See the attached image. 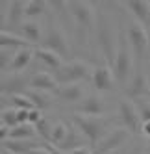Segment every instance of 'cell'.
Masks as SVG:
<instances>
[{
  "label": "cell",
  "mask_w": 150,
  "mask_h": 154,
  "mask_svg": "<svg viewBox=\"0 0 150 154\" xmlns=\"http://www.w3.org/2000/svg\"><path fill=\"white\" fill-rule=\"evenodd\" d=\"M9 137V126L0 125V141H6Z\"/></svg>",
  "instance_id": "e575fe53"
},
{
  "label": "cell",
  "mask_w": 150,
  "mask_h": 154,
  "mask_svg": "<svg viewBox=\"0 0 150 154\" xmlns=\"http://www.w3.org/2000/svg\"><path fill=\"white\" fill-rule=\"evenodd\" d=\"M35 58V48H32L30 45L28 47H20V48H15V52H13V58H11V61H9V69L11 71H22V69H26L28 65H30V61Z\"/></svg>",
  "instance_id": "8fae6325"
},
{
  "label": "cell",
  "mask_w": 150,
  "mask_h": 154,
  "mask_svg": "<svg viewBox=\"0 0 150 154\" xmlns=\"http://www.w3.org/2000/svg\"><path fill=\"white\" fill-rule=\"evenodd\" d=\"M41 119H43V113H41L39 108H32V109H28V123H30V125L35 126Z\"/></svg>",
  "instance_id": "f546056e"
},
{
  "label": "cell",
  "mask_w": 150,
  "mask_h": 154,
  "mask_svg": "<svg viewBox=\"0 0 150 154\" xmlns=\"http://www.w3.org/2000/svg\"><path fill=\"white\" fill-rule=\"evenodd\" d=\"M26 95L32 98L34 106H35V108H39V109H45V108H48V106L52 104V98H50V95H46V91L34 89V87H32V91H28Z\"/></svg>",
  "instance_id": "603a6c76"
},
{
  "label": "cell",
  "mask_w": 150,
  "mask_h": 154,
  "mask_svg": "<svg viewBox=\"0 0 150 154\" xmlns=\"http://www.w3.org/2000/svg\"><path fill=\"white\" fill-rule=\"evenodd\" d=\"M106 112V104L98 95H89L83 97L80 104H78V113H85V115H104Z\"/></svg>",
  "instance_id": "7c38bea8"
},
{
  "label": "cell",
  "mask_w": 150,
  "mask_h": 154,
  "mask_svg": "<svg viewBox=\"0 0 150 154\" xmlns=\"http://www.w3.org/2000/svg\"><path fill=\"white\" fill-rule=\"evenodd\" d=\"M91 74V65L85 63L83 60H74L58 69V80L59 84H70V82H80Z\"/></svg>",
  "instance_id": "3957f363"
},
{
  "label": "cell",
  "mask_w": 150,
  "mask_h": 154,
  "mask_svg": "<svg viewBox=\"0 0 150 154\" xmlns=\"http://www.w3.org/2000/svg\"><path fill=\"white\" fill-rule=\"evenodd\" d=\"M8 23V13H4V11H0V30H2V26Z\"/></svg>",
  "instance_id": "8d00e7d4"
},
{
  "label": "cell",
  "mask_w": 150,
  "mask_h": 154,
  "mask_svg": "<svg viewBox=\"0 0 150 154\" xmlns=\"http://www.w3.org/2000/svg\"><path fill=\"white\" fill-rule=\"evenodd\" d=\"M110 2H113V0H110Z\"/></svg>",
  "instance_id": "b9f144b4"
},
{
  "label": "cell",
  "mask_w": 150,
  "mask_h": 154,
  "mask_svg": "<svg viewBox=\"0 0 150 154\" xmlns=\"http://www.w3.org/2000/svg\"><path fill=\"white\" fill-rule=\"evenodd\" d=\"M13 54L9 52V48H0V69L9 67V61H11Z\"/></svg>",
  "instance_id": "f1b7e54d"
},
{
  "label": "cell",
  "mask_w": 150,
  "mask_h": 154,
  "mask_svg": "<svg viewBox=\"0 0 150 154\" xmlns=\"http://www.w3.org/2000/svg\"><path fill=\"white\" fill-rule=\"evenodd\" d=\"M0 154H19V152H13V150H9V149L2 147V149H0Z\"/></svg>",
  "instance_id": "f35d334b"
},
{
  "label": "cell",
  "mask_w": 150,
  "mask_h": 154,
  "mask_svg": "<svg viewBox=\"0 0 150 154\" xmlns=\"http://www.w3.org/2000/svg\"><path fill=\"white\" fill-rule=\"evenodd\" d=\"M35 134H37L35 126L30 123H19L9 128V137L11 139H34Z\"/></svg>",
  "instance_id": "d6986e66"
},
{
  "label": "cell",
  "mask_w": 150,
  "mask_h": 154,
  "mask_svg": "<svg viewBox=\"0 0 150 154\" xmlns=\"http://www.w3.org/2000/svg\"><path fill=\"white\" fill-rule=\"evenodd\" d=\"M115 84V72L108 65H98L93 69V85L98 91H108Z\"/></svg>",
  "instance_id": "30bf717a"
},
{
  "label": "cell",
  "mask_w": 150,
  "mask_h": 154,
  "mask_svg": "<svg viewBox=\"0 0 150 154\" xmlns=\"http://www.w3.org/2000/svg\"><path fill=\"white\" fill-rule=\"evenodd\" d=\"M150 93V84H148V78H146V74L139 71L135 76H134V80L130 82V85H128V95H130L132 98H141L145 95Z\"/></svg>",
  "instance_id": "9a60e30c"
},
{
  "label": "cell",
  "mask_w": 150,
  "mask_h": 154,
  "mask_svg": "<svg viewBox=\"0 0 150 154\" xmlns=\"http://www.w3.org/2000/svg\"><path fill=\"white\" fill-rule=\"evenodd\" d=\"M28 154H52V152L48 150V147H39V145H37V147L32 149Z\"/></svg>",
  "instance_id": "836d02e7"
},
{
  "label": "cell",
  "mask_w": 150,
  "mask_h": 154,
  "mask_svg": "<svg viewBox=\"0 0 150 154\" xmlns=\"http://www.w3.org/2000/svg\"><path fill=\"white\" fill-rule=\"evenodd\" d=\"M6 13H8V24L9 26L20 24L22 23V17H24V2L22 0H13Z\"/></svg>",
  "instance_id": "7402d4cb"
},
{
  "label": "cell",
  "mask_w": 150,
  "mask_h": 154,
  "mask_svg": "<svg viewBox=\"0 0 150 154\" xmlns=\"http://www.w3.org/2000/svg\"><path fill=\"white\" fill-rule=\"evenodd\" d=\"M141 134H145V136L150 137V121H143V125H141Z\"/></svg>",
  "instance_id": "d590c367"
},
{
  "label": "cell",
  "mask_w": 150,
  "mask_h": 154,
  "mask_svg": "<svg viewBox=\"0 0 150 154\" xmlns=\"http://www.w3.org/2000/svg\"><path fill=\"white\" fill-rule=\"evenodd\" d=\"M74 125L80 128V132L87 137L91 143H98L102 139L106 121L102 115H85V113H74Z\"/></svg>",
  "instance_id": "7a4b0ae2"
},
{
  "label": "cell",
  "mask_w": 150,
  "mask_h": 154,
  "mask_svg": "<svg viewBox=\"0 0 150 154\" xmlns=\"http://www.w3.org/2000/svg\"><path fill=\"white\" fill-rule=\"evenodd\" d=\"M43 43H45L46 48L56 50L58 54H61L63 58L69 56V43H67V37H65V34L59 30L58 24H50V26H48L46 35L43 37Z\"/></svg>",
  "instance_id": "52a82bcc"
},
{
  "label": "cell",
  "mask_w": 150,
  "mask_h": 154,
  "mask_svg": "<svg viewBox=\"0 0 150 154\" xmlns=\"http://www.w3.org/2000/svg\"><path fill=\"white\" fill-rule=\"evenodd\" d=\"M8 102H9V98H8V97H6L4 93H0V108H4V106H6Z\"/></svg>",
  "instance_id": "74e56055"
},
{
  "label": "cell",
  "mask_w": 150,
  "mask_h": 154,
  "mask_svg": "<svg viewBox=\"0 0 150 154\" xmlns=\"http://www.w3.org/2000/svg\"><path fill=\"white\" fill-rule=\"evenodd\" d=\"M48 0H28L24 2V15L26 17H37L46 11Z\"/></svg>",
  "instance_id": "cb8c5ba5"
},
{
  "label": "cell",
  "mask_w": 150,
  "mask_h": 154,
  "mask_svg": "<svg viewBox=\"0 0 150 154\" xmlns=\"http://www.w3.org/2000/svg\"><path fill=\"white\" fill-rule=\"evenodd\" d=\"M30 43L17 34H9V32L0 30V48H20V47H28Z\"/></svg>",
  "instance_id": "ffe728a7"
},
{
  "label": "cell",
  "mask_w": 150,
  "mask_h": 154,
  "mask_svg": "<svg viewBox=\"0 0 150 154\" xmlns=\"http://www.w3.org/2000/svg\"><path fill=\"white\" fill-rule=\"evenodd\" d=\"M106 154H108V152H106Z\"/></svg>",
  "instance_id": "7bdbcfd3"
},
{
  "label": "cell",
  "mask_w": 150,
  "mask_h": 154,
  "mask_svg": "<svg viewBox=\"0 0 150 154\" xmlns=\"http://www.w3.org/2000/svg\"><path fill=\"white\" fill-rule=\"evenodd\" d=\"M128 136H130V130L128 128H115L111 130L106 137H102L96 145H98V149H96V152L98 154H106V152H111L115 150L117 147H121L122 143L128 139Z\"/></svg>",
  "instance_id": "9c48e42d"
},
{
  "label": "cell",
  "mask_w": 150,
  "mask_h": 154,
  "mask_svg": "<svg viewBox=\"0 0 150 154\" xmlns=\"http://www.w3.org/2000/svg\"><path fill=\"white\" fill-rule=\"evenodd\" d=\"M0 121H2V125H6L9 128L15 126V125H19V109L15 106L2 109V117H0Z\"/></svg>",
  "instance_id": "4316f807"
},
{
  "label": "cell",
  "mask_w": 150,
  "mask_h": 154,
  "mask_svg": "<svg viewBox=\"0 0 150 154\" xmlns=\"http://www.w3.org/2000/svg\"><path fill=\"white\" fill-rule=\"evenodd\" d=\"M9 104H13L15 108H19V109H32V108H35L34 106V102H32V98L24 93H17V95H11L9 97Z\"/></svg>",
  "instance_id": "484cf974"
},
{
  "label": "cell",
  "mask_w": 150,
  "mask_h": 154,
  "mask_svg": "<svg viewBox=\"0 0 150 154\" xmlns=\"http://www.w3.org/2000/svg\"><path fill=\"white\" fill-rule=\"evenodd\" d=\"M126 6L130 9L134 19L141 20L143 24L150 23V2L148 0H126Z\"/></svg>",
  "instance_id": "2e32d148"
},
{
  "label": "cell",
  "mask_w": 150,
  "mask_h": 154,
  "mask_svg": "<svg viewBox=\"0 0 150 154\" xmlns=\"http://www.w3.org/2000/svg\"><path fill=\"white\" fill-rule=\"evenodd\" d=\"M48 4L54 8L59 15H67L70 11V0H48Z\"/></svg>",
  "instance_id": "83f0119b"
},
{
  "label": "cell",
  "mask_w": 150,
  "mask_h": 154,
  "mask_svg": "<svg viewBox=\"0 0 150 154\" xmlns=\"http://www.w3.org/2000/svg\"><path fill=\"white\" fill-rule=\"evenodd\" d=\"M20 28V35H22L30 45H34V43H39L43 39V32H41V26L34 20H22V23L19 24Z\"/></svg>",
  "instance_id": "ac0fdd59"
},
{
  "label": "cell",
  "mask_w": 150,
  "mask_h": 154,
  "mask_svg": "<svg viewBox=\"0 0 150 154\" xmlns=\"http://www.w3.org/2000/svg\"><path fill=\"white\" fill-rule=\"evenodd\" d=\"M111 65H113L115 78L124 82L128 78V74H130V69H132V54H130L128 45L122 43L121 47H117V52H115V58H113Z\"/></svg>",
  "instance_id": "5b68a950"
},
{
  "label": "cell",
  "mask_w": 150,
  "mask_h": 154,
  "mask_svg": "<svg viewBox=\"0 0 150 154\" xmlns=\"http://www.w3.org/2000/svg\"><path fill=\"white\" fill-rule=\"evenodd\" d=\"M132 154H141V152H139V150H134V152H132Z\"/></svg>",
  "instance_id": "ab89813d"
},
{
  "label": "cell",
  "mask_w": 150,
  "mask_h": 154,
  "mask_svg": "<svg viewBox=\"0 0 150 154\" xmlns=\"http://www.w3.org/2000/svg\"><path fill=\"white\" fill-rule=\"evenodd\" d=\"M35 58L41 63H45L48 69H54V71H58L63 65V56L61 54H58L52 48H46V47H37L35 48Z\"/></svg>",
  "instance_id": "5bb4252c"
},
{
  "label": "cell",
  "mask_w": 150,
  "mask_h": 154,
  "mask_svg": "<svg viewBox=\"0 0 150 154\" xmlns=\"http://www.w3.org/2000/svg\"><path fill=\"white\" fill-rule=\"evenodd\" d=\"M119 113H121V117H122L124 126L130 130V132H137V130H141L143 119H141V113H139L137 104H134L132 100L124 98V100H121Z\"/></svg>",
  "instance_id": "8992f818"
},
{
  "label": "cell",
  "mask_w": 150,
  "mask_h": 154,
  "mask_svg": "<svg viewBox=\"0 0 150 154\" xmlns=\"http://www.w3.org/2000/svg\"><path fill=\"white\" fill-rule=\"evenodd\" d=\"M0 125H2V121H0Z\"/></svg>",
  "instance_id": "60d3db41"
},
{
  "label": "cell",
  "mask_w": 150,
  "mask_h": 154,
  "mask_svg": "<svg viewBox=\"0 0 150 154\" xmlns=\"http://www.w3.org/2000/svg\"><path fill=\"white\" fill-rule=\"evenodd\" d=\"M58 95L63 98L65 102H80L83 98V89L78 82H70V84H63L59 85Z\"/></svg>",
  "instance_id": "e0dca14e"
},
{
  "label": "cell",
  "mask_w": 150,
  "mask_h": 154,
  "mask_svg": "<svg viewBox=\"0 0 150 154\" xmlns=\"http://www.w3.org/2000/svg\"><path fill=\"white\" fill-rule=\"evenodd\" d=\"M126 37H128L130 47L134 48V52L137 54L139 58H141L143 54L146 52V48H148V32H146L145 24L141 23V20L134 19L132 23H130V26H128Z\"/></svg>",
  "instance_id": "277c9868"
},
{
  "label": "cell",
  "mask_w": 150,
  "mask_h": 154,
  "mask_svg": "<svg viewBox=\"0 0 150 154\" xmlns=\"http://www.w3.org/2000/svg\"><path fill=\"white\" fill-rule=\"evenodd\" d=\"M2 147L13 150V152H19V154H28L34 147H37L35 143H32V139H11L8 137L6 141H2Z\"/></svg>",
  "instance_id": "44dd1931"
},
{
  "label": "cell",
  "mask_w": 150,
  "mask_h": 154,
  "mask_svg": "<svg viewBox=\"0 0 150 154\" xmlns=\"http://www.w3.org/2000/svg\"><path fill=\"white\" fill-rule=\"evenodd\" d=\"M67 136H69V128L63 123H56V125H52V128H50L48 139H50V143H54V145H61V143L67 139Z\"/></svg>",
  "instance_id": "d4e9b609"
},
{
  "label": "cell",
  "mask_w": 150,
  "mask_h": 154,
  "mask_svg": "<svg viewBox=\"0 0 150 154\" xmlns=\"http://www.w3.org/2000/svg\"><path fill=\"white\" fill-rule=\"evenodd\" d=\"M30 85L34 89H41V91H58V80L52 76L50 72H45V71H37L34 76L30 78Z\"/></svg>",
  "instance_id": "4fadbf2b"
},
{
  "label": "cell",
  "mask_w": 150,
  "mask_h": 154,
  "mask_svg": "<svg viewBox=\"0 0 150 154\" xmlns=\"http://www.w3.org/2000/svg\"><path fill=\"white\" fill-rule=\"evenodd\" d=\"M96 39L100 43V48L102 52L106 54V58L110 61H113L115 58V52H117V47H115V41H113V34H111V28L108 26V23L104 20H98L96 23Z\"/></svg>",
  "instance_id": "ba28073f"
},
{
  "label": "cell",
  "mask_w": 150,
  "mask_h": 154,
  "mask_svg": "<svg viewBox=\"0 0 150 154\" xmlns=\"http://www.w3.org/2000/svg\"><path fill=\"white\" fill-rule=\"evenodd\" d=\"M72 154H93L89 147H85V145H78V147H74Z\"/></svg>",
  "instance_id": "d6a6232c"
},
{
  "label": "cell",
  "mask_w": 150,
  "mask_h": 154,
  "mask_svg": "<svg viewBox=\"0 0 150 154\" xmlns=\"http://www.w3.org/2000/svg\"><path fill=\"white\" fill-rule=\"evenodd\" d=\"M70 13L74 17L80 30V37L82 41H87V37L96 30V13H94V8L85 2V0H72L70 2Z\"/></svg>",
  "instance_id": "6da1fadb"
},
{
  "label": "cell",
  "mask_w": 150,
  "mask_h": 154,
  "mask_svg": "<svg viewBox=\"0 0 150 154\" xmlns=\"http://www.w3.org/2000/svg\"><path fill=\"white\" fill-rule=\"evenodd\" d=\"M137 108H139V113H141V119L143 121H150V104L139 100L137 102Z\"/></svg>",
  "instance_id": "1f68e13d"
},
{
  "label": "cell",
  "mask_w": 150,
  "mask_h": 154,
  "mask_svg": "<svg viewBox=\"0 0 150 154\" xmlns=\"http://www.w3.org/2000/svg\"><path fill=\"white\" fill-rule=\"evenodd\" d=\"M50 128H52V126L48 125V121H46L45 117H43V119L39 121V123L35 125V130L39 132L41 136H45V137H48V136H50Z\"/></svg>",
  "instance_id": "4dcf8cb0"
}]
</instances>
